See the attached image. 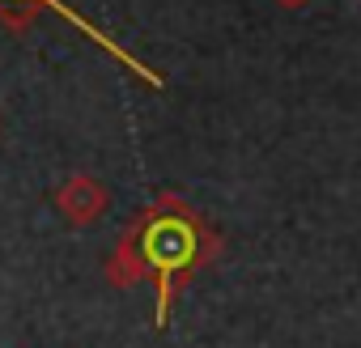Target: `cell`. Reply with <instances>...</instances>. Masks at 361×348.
<instances>
[{
	"mask_svg": "<svg viewBox=\"0 0 361 348\" xmlns=\"http://www.w3.org/2000/svg\"><path fill=\"white\" fill-rule=\"evenodd\" d=\"M39 5H47V9H56V13H60L64 22H73V26H77L81 35H90V39H98V43H102V47H106L111 56H119L123 64H132V68H136V60H132V56H128V51H123L119 43H111V39H106L102 30H94V26H90V22L81 18V13H73V9L64 5V0H0V22H5L9 30H26V26L35 22V9H39Z\"/></svg>",
	"mask_w": 361,
	"mask_h": 348,
	"instance_id": "cell-1",
	"label": "cell"
},
{
	"mask_svg": "<svg viewBox=\"0 0 361 348\" xmlns=\"http://www.w3.org/2000/svg\"><path fill=\"white\" fill-rule=\"evenodd\" d=\"M64 204L73 209V217H77V221H85V217H94V213L102 209V192H98V187H90V183L81 179V183H73V187L64 192Z\"/></svg>",
	"mask_w": 361,
	"mask_h": 348,
	"instance_id": "cell-2",
	"label": "cell"
},
{
	"mask_svg": "<svg viewBox=\"0 0 361 348\" xmlns=\"http://www.w3.org/2000/svg\"><path fill=\"white\" fill-rule=\"evenodd\" d=\"M276 5H285V9H298V5H306V0H276Z\"/></svg>",
	"mask_w": 361,
	"mask_h": 348,
	"instance_id": "cell-3",
	"label": "cell"
}]
</instances>
